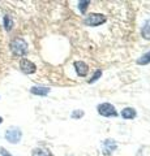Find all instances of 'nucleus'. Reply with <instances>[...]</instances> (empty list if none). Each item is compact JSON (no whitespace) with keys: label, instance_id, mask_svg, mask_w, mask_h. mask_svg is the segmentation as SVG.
<instances>
[{"label":"nucleus","instance_id":"1","mask_svg":"<svg viewBox=\"0 0 150 156\" xmlns=\"http://www.w3.org/2000/svg\"><path fill=\"white\" fill-rule=\"evenodd\" d=\"M11 51L16 56H25L27 53V43L24 38H14L11 42Z\"/></svg>","mask_w":150,"mask_h":156},{"label":"nucleus","instance_id":"2","mask_svg":"<svg viewBox=\"0 0 150 156\" xmlns=\"http://www.w3.org/2000/svg\"><path fill=\"white\" fill-rule=\"evenodd\" d=\"M107 21V18L103 14H99V13H91L89 16H86L84 18V23L86 26H90V27H97V26H101Z\"/></svg>","mask_w":150,"mask_h":156},{"label":"nucleus","instance_id":"3","mask_svg":"<svg viewBox=\"0 0 150 156\" xmlns=\"http://www.w3.org/2000/svg\"><path fill=\"white\" fill-rule=\"evenodd\" d=\"M21 138H22V131H21L20 128H17V126H11V128L7 129V131H5V139L8 140L9 143L17 144L21 140Z\"/></svg>","mask_w":150,"mask_h":156},{"label":"nucleus","instance_id":"4","mask_svg":"<svg viewBox=\"0 0 150 156\" xmlns=\"http://www.w3.org/2000/svg\"><path fill=\"white\" fill-rule=\"evenodd\" d=\"M97 112H98L101 116H103V117H116L119 115L118 111H116V108L110 103L98 104L97 105Z\"/></svg>","mask_w":150,"mask_h":156},{"label":"nucleus","instance_id":"5","mask_svg":"<svg viewBox=\"0 0 150 156\" xmlns=\"http://www.w3.org/2000/svg\"><path fill=\"white\" fill-rule=\"evenodd\" d=\"M20 69L25 73V74H33V73L37 72V65L33 61L24 57L20 60Z\"/></svg>","mask_w":150,"mask_h":156},{"label":"nucleus","instance_id":"6","mask_svg":"<svg viewBox=\"0 0 150 156\" xmlns=\"http://www.w3.org/2000/svg\"><path fill=\"white\" fill-rule=\"evenodd\" d=\"M118 148V143L115 142L114 139H106L103 142V154L104 155H111L114 151Z\"/></svg>","mask_w":150,"mask_h":156},{"label":"nucleus","instance_id":"7","mask_svg":"<svg viewBox=\"0 0 150 156\" xmlns=\"http://www.w3.org/2000/svg\"><path fill=\"white\" fill-rule=\"evenodd\" d=\"M75 69H76L77 76H80V77H85L89 73V66L84 61H76L75 62Z\"/></svg>","mask_w":150,"mask_h":156},{"label":"nucleus","instance_id":"8","mask_svg":"<svg viewBox=\"0 0 150 156\" xmlns=\"http://www.w3.org/2000/svg\"><path fill=\"white\" fill-rule=\"evenodd\" d=\"M51 89L50 87H46V86H33L30 89V92L33 95H38V96H46L50 94Z\"/></svg>","mask_w":150,"mask_h":156},{"label":"nucleus","instance_id":"9","mask_svg":"<svg viewBox=\"0 0 150 156\" xmlns=\"http://www.w3.org/2000/svg\"><path fill=\"white\" fill-rule=\"evenodd\" d=\"M120 116H122L124 120H132V119H134V117L137 116V112H136L134 108H132V107H127V108L122 109Z\"/></svg>","mask_w":150,"mask_h":156},{"label":"nucleus","instance_id":"10","mask_svg":"<svg viewBox=\"0 0 150 156\" xmlns=\"http://www.w3.org/2000/svg\"><path fill=\"white\" fill-rule=\"evenodd\" d=\"M141 35H142L144 39L150 41V18L144 22V26L141 29Z\"/></svg>","mask_w":150,"mask_h":156},{"label":"nucleus","instance_id":"11","mask_svg":"<svg viewBox=\"0 0 150 156\" xmlns=\"http://www.w3.org/2000/svg\"><path fill=\"white\" fill-rule=\"evenodd\" d=\"M31 156H54L52 155L51 151H48L46 148H39V147H37L31 151Z\"/></svg>","mask_w":150,"mask_h":156},{"label":"nucleus","instance_id":"12","mask_svg":"<svg viewBox=\"0 0 150 156\" xmlns=\"http://www.w3.org/2000/svg\"><path fill=\"white\" fill-rule=\"evenodd\" d=\"M137 64L138 65H148V64H150V51H148L146 53H144L142 56H140L137 58Z\"/></svg>","mask_w":150,"mask_h":156},{"label":"nucleus","instance_id":"13","mask_svg":"<svg viewBox=\"0 0 150 156\" xmlns=\"http://www.w3.org/2000/svg\"><path fill=\"white\" fill-rule=\"evenodd\" d=\"M3 23H4V27H5L7 31H11L12 30V27H13V20L11 18V16L5 14V16L3 17Z\"/></svg>","mask_w":150,"mask_h":156},{"label":"nucleus","instance_id":"14","mask_svg":"<svg viewBox=\"0 0 150 156\" xmlns=\"http://www.w3.org/2000/svg\"><path fill=\"white\" fill-rule=\"evenodd\" d=\"M84 115H85V112L82 111V109H75L73 112H72L71 117H72L73 120H80L81 117H84Z\"/></svg>","mask_w":150,"mask_h":156},{"label":"nucleus","instance_id":"15","mask_svg":"<svg viewBox=\"0 0 150 156\" xmlns=\"http://www.w3.org/2000/svg\"><path fill=\"white\" fill-rule=\"evenodd\" d=\"M101 76H102V69H97L94 72L93 77H91V80H89V83H94V82H97L101 78Z\"/></svg>","mask_w":150,"mask_h":156},{"label":"nucleus","instance_id":"16","mask_svg":"<svg viewBox=\"0 0 150 156\" xmlns=\"http://www.w3.org/2000/svg\"><path fill=\"white\" fill-rule=\"evenodd\" d=\"M90 4V2H88V0H85V2H80L79 3V9H80V12L84 14L85 11H86V8H88V5Z\"/></svg>","mask_w":150,"mask_h":156},{"label":"nucleus","instance_id":"17","mask_svg":"<svg viewBox=\"0 0 150 156\" xmlns=\"http://www.w3.org/2000/svg\"><path fill=\"white\" fill-rule=\"evenodd\" d=\"M0 155H2V156H13V155H11L5 148H3V147H0Z\"/></svg>","mask_w":150,"mask_h":156},{"label":"nucleus","instance_id":"18","mask_svg":"<svg viewBox=\"0 0 150 156\" xmlns=\"http://www.w3.org/2000/svg\"><path fill=\"white\" fill-rule=\"evenodd\" d=\"M3 122V117H0V124H2Z\"/></svg>","mask_w":150,"mask_h":156}]
</instances>
